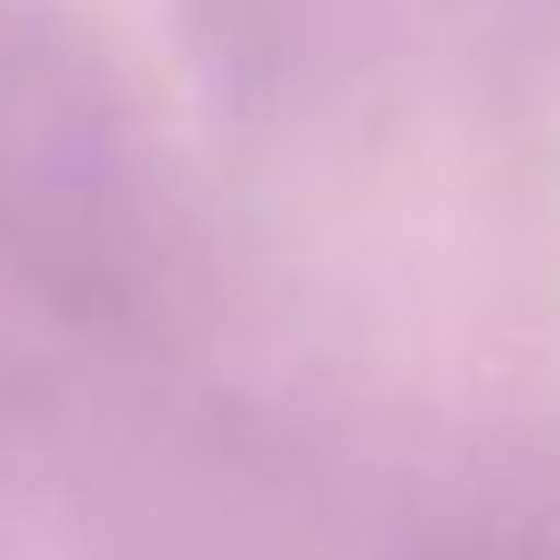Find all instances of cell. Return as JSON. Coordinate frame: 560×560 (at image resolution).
<instances>
[{"label":"cell","instance_id":"6da1fadb","mask_svg":"<svg viewBox=\"0 0 560 560\" xmlns=\"http://www.w3.org/2000/svg\"><path fill=\"white\" fill-rule=\"evenodd\" d=\"M0 264L67 305H124L158 264V182L132 116L34 18H0Z\"/></svg>","mask_w":560,"mask_h":560},{"label":"cell","instance_id":"7a4b0ae2","mask_svg":"<svg viewBox=\"0 0 560 560\" xmlns=\"http://www.w3.org/2000/svg\"><path fill=\"white\" fill-rule=\"evenodd\" d=\"M404 560H560V494L527 478H494L420 527Z\"/></svg>","mask_w":560,"mask_h":560}]
</instances>
